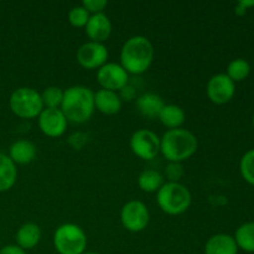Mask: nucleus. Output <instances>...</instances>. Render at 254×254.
Returning a JSON list of instances; mask_svg holds the SVG:
<instances>
[{
	"mask_svg": "<svg viewBox=\"0 0 254 254\" xmlns=\"http://www.w3.org/2000/svg\"><path fill=\"white\" fill-rule=\"evenodd\" d=\"M154 46L150 40L135 35L127 40L121 50V64L129 74H143L151 66Z\"/></svg>",
	"mask_w": 254,
	"mask_h": 254,
	"instance_id": "1",
	"label": "nucleus"
},
{
	"mask_svg": "<svg viewBox=\"0 0 254 254\" xmlns=\"http://www.w3.org/2000/svg\"><path fill=\"white\" fill-rule=\"evenodd\" d=\"M197 138L192 131L184 128L169 129L160 138V153L168 163H183L196 153Z\"/></svg>",
	"mask_w": 254,
	"mask_h": 254,
	"instance_id": "2",
	"label": "nucleus"
},
{
	"mask_svg": "<svg viewBox=\"0 0 254 254\" xmlns=\"http://www.w3.org/2000/svg\"><path fill=\"white\" fill-rule=\"evenodd\" d=\"M68 122L74 124L86 123L93 116L94 92L84 86H72L64 91L61 108Z\"/></svg>",
	"mask_w": 254,
	"mask_h": 254,
	"instance_id": "3",
	"label": "nucleus"
},
{
	"mask_svg": "<svg viewBox=\"0 0 254 254\" xmlns=\"http://www.w3.org/2000/svg\"><path fill=\"white\" fill-rule=\"evenodd\" d=\"M192 201L190 190L181 183H164L156 192V202L166 215L178 216L189 210Z\"/></svg>",
	"mask_w": 254,
	"mask_h": 254,
	"instance_id": "4",
	"label": "nucleus"
},
{
	"mask_svg": "<svg viewBox=\"0 0 254 254\" xmlns=\"http://www.w3.org/2000/svg\"><path fill=\"white\" fill-rule=\"evenodd\" d=\"M54 247L59 254H82L86 252L87 236L76 223H64L55 231Z\"/></svg>",
	"mask_w": 254,
	"mask_h": 254,
	"instance_id": "5",
	"label": "nucleus"
},
{
	"mask_svg": "<svg viewBox=\"0 0 254 254\" xmlns=\"http://www.w3.org/2000/svg\"><path fill=\"white\" fill-rule=\"evenodd\" d=\"M9 107L12 113L21 119H35L44 111L41 94L30 87L15 89L10 94Z\"/></svg>",
	"mask_w": 254,
	"mask_h": 254,
	"instance_id": "6",
	"label": "nucleus"
},
{
	"mask_svg": "<svg viewBox=\"0 0 254 254\" xmlns=\"http://www.w3.org/2000/svg\"><path fill=\"white\" fill-rule=\"evenodd\" d=\"M131 151L141 160H153L160 153V138L150 129H138L129 141Z\"/></svg>",
	"mask_w": 254,
	"mask_h": 254,
	"instance_id": "7",
	"label": "nucleus"
},
{
	"mask_svg": "<svg viewBox=\"0 0 254 254\" xmlns=\"http://www.w3.org/2000/svg\"><path fill=\"white\" fill-rule=\"evenodd\" d=\"M150 215L146 205L141 201L131 200L124 203L121 210V222L129 232H141L149 225Z\"/></svg>",
	"mask_w": 254,
	"mask_h": 254,
	"instance_id": "8",
	"label": "nucleus"
},
{
	"mask_svg": "<svg viewBox=\"0 0 254 254\" xmlns=\"http://www.w3.org/2000/svg\"><path fill=\"white\" fill-rule=\"evenodd\" d=\"M97 81L102 89L118 92L128 86L129 73L121 64L107 62L101 68L97 69Z\"/></svg>",
	"mask_w": 254,
	"mask_h": 254,
	"instance_id": "9",
	"label": "nucleus"
},
{
	"mask_svg": "<svg viewBox=\"0 0 254 254\" xmlns=\"http://www.w3.org/2000/svg\"><path fill=\"white\" fill-rule=\"evenodd\" d=\"M108 50L104 44L87 41L78 47L76 54L77 62L79 66L86 69H98L107 64Z\"/></svg>",
	"mask_w": 254,
	"mask_h": 254,
	"instance_id": "10",
	"label": "nucleus"
},
{
	"mask_svg": "<svg viewBox=\"0 0 254 254\" xmlns=\"http://www.w3.org/2000/svg\"><path fill=\"white\" fill-rule=\"evenodd\" d=\"M206 93L212 103L222 106L235 97L236 83L226 73H217L208 79Z\"/></svg>",
	"mask_w": 254,
	"mask_h": 254,
	"instance_id": "11",
	"label": "nucleus"
},
{
	"mask_svg": "<svg viewBox=\"0 0 254 254\" xmlns=\"http://www.w3.org/2000/svg\"><path fill=\"white\" fill-rule=\"evenodd\" d=\"M37 124L44 135L49 138H60L66 131L68 121L60 108H44L37 117Z\"/></svg>",
	"mask_w": 254,
	"mask_h": 254,
	"instance_id": "12",
	"label": "nucleus"
},
{
	"mask_svg": "<svg viewBox=\"0 0 254 254\" xmlns=\"http://www.w3.org/2000/svg\"><path fill=\"white\" fill-rule=\"evenodd\" d=\"M84 30H86V35L88 36L89 41L103 44L112 34V22L104 12L94 14L89 16Z\"/></svg>",
	"mask_w": 254,
	"mask_h": 254,
	"instance_id": "13",
	"label": "nucleus"
},
{
	"mask_svg": "<svg viewBox=\"0 0 254 254\" xmlns=\"http://www.w3.org/2000/svg\"><path fill=\"white\" fill-rule=\"evenodd\" d=\"M94 109L106 116H113L122 109V97L118 92L99 89L94 92Z\"/></svg>",
	"mask_w": 254,
	"mask_h": 254,
	"instance_id": "14",
	"label": "nucleus"
},
{
	"mask_svg": "<svg viewBox=\"0 0 254 254\" xmlns=\"http://www.w3.org/2000/svg\"><path fill=\"white\" fill-rule=\"evenodd\" d=\"M37 149L32 141L26 139H19L14 141L9 148V156L15 165H26L32 163L36 158Z\"/></svg>",
	"mask_w": 254,
	"mask_h": 254,
	"instance_id": "15",
	"label": "nucleus"
},
{
	"mask_svg": "<svg viewBox=\"0 0 254 254\" xmlns=\"http://www.w3.org/2000/svg\"><path fill=\"white\" fill-rule=\"evenodd\" d=\"M238 251L233 236L227 233L211 236L205 245V254H238Z\"/></svg>",
	"mask_w": 254,
	"mask_h": 254,
	"instance_id": "16",
	"label": "nucleus"
},
{
	"mask_svg": "<svg viewBox=\"0 0 254 254\" xmlns=\"http://www.w3.org/2000/svg\"><path fill=\"white\" fill-rule=\"evenodd\" d=\"M41 236V228L36 223L27 222L20 226L15 235V241H16V246H19L24 251H29L39 245Z\"/></svg>",
	"mask_w": 254,
	"mask_h": 254,
	"instance_id": "17",
	"label": "nucleus"
},
{
	"mask_svg": "<svg viewBox=\"0 0 254 254\" xmlns=\"http://www.w3.org/2000/svg\"><path fill=\"white\" fill-rule=\"evenodd\" d=\"M164 106H165V103H164L163 98L158 94L151 93V92L141 94L136 99V108H138L139 113L150 119L158 118Z\"/></svg>",
	"mask_w": 254,
	"mask_h": 254,
	"instance_id": "18",
	"label": "nucleus"
},
{
	"mask_svg": "<svg viewBox=\"0 0 254 254\" xmlns=\"http://www.w3.org/2000/svg\"><path fill=\"white\" fill-rule=\"evenodd\" d=\"M17 180L16 165L12 163L7 154L0 153V193L6 192Z\"/></svg>",
	"mask_w": 254,
	"mask_h": 254,
	"instance_id": "19",
	"label": "nucleus"
},
{
	"mask_svg": "<svg viewBox=\"0 0 254 254\" xmlns=\"http://www.w3.org/2000/svg\"><path fill=\"white\" fill-rule=\"evenodd\" d=\"M158 119L169 130V129L181 128V126L185 123L186 116L181 107L176 106V104H165L164 108L161 109Z\"/></svg>",
	"mask_w": 254,
	"mask_h": 254,
	"instance_id": "20",
	"label": "nucleus"
},
{
	"mask_svg": "<svg viewBox=\"0 0 254 254\" xmlns=\"http://www.w3.org/2000/svg\"><path fill=\"white\" fill-rule=\"evenodd\" d=\"M164 185V176L158 170L146 169L141 171L138 178V186L141 191L148 193L158 192L161 186Z\"/></svg>",
	"mask_w": 254,
	"mask_h": 254,
	"instance_id": "21",
	"label": "nucleus"
},
{
	"mask_svg": "<svg viewBox=\"0 0 254 254\" xmlns=\"http://www.w3.org/2000/svg\"><path fill=\"white\" fill-rule=\"evenodd\" d=\"M238 250L247 253H254V222H246L236 230L235 236Z\"/></svg>",
	"mask_w": 254,
	"mask_h": 254,
	"instance_id": "22",
	"label": "nucleus"
},
{
	"mask_svg": "<svg viewBox=\"0 0 254 254\" xmlns=\"http://www.w3.org/2000/svg\"><path fill=\"white\" fill-rule=\"evenodd\" d=\"M226 74L232 79L235 83L245 81L251 74V64L245 59H235L228 64Z\"/></svg>",
	"mask_w": 254,
	"mask_h": 254,
	"instance_id": "23",
	"label": "nucleus"
},
{
	"mask_svg": "<svg viewBox=\"0 0 254 254\" xmlns=\"http://www.w3.org/2000/svg\"><path fill=\"white\" fill-rule=\"evenodd\" d=\"M41 99L44 108H61L62 99H64V89L56 86H50L42 91Z\"/></svg>",
	"mask_w": 254,
	"mask_h": 254,
	"instance_id": "24",
	"label": "nucleus"
},
{
	"mask_svg": "<svg viewBox=\"0 0 254 254\" xmlns=\"http://www.w3.org/2000/svg\"><path fill=\"white\" fill-rule=\"evenodd\" d=\"M240 171L243 180L254 186V149H251L241 158Z\"/></svg>",
	"mask_w": 254,
	"mask_h": 254,
	"instance_id": "25",
	"label": "nucleus"
},
{
	"mask_svg": "<svg viewBox=\"0 0 254 254\" xmlns=\"http://www.w3.org/2000/svg\"><path fill=\"white\" fill-rule=\"evenodd\" d=\"M89 16L91 14L82 5H78V6H73L68 11V22L73 27H84L88 22Z\"/></svg>",
	"mask_w": 254,
	"mask_h": 254,
	"instance_id": "26",
	"label": "nucleus"
},
{
	"mask_svg": "<svg viewBox=\"0 0 254 254\" xmlns=\"http://www.w3.org/2000/svg\"><path fill=\"white\" fill-rule=\"evenodd\" d=\"M165 175L170 183H179L184 175V169L180 163H168L165 168Z\"/></svg>",
	"mask_w": 254,
	"mask_h": 254,
	"instance_id": "27",
	"label": "nucleus"
},
{
	"mask_svg": "<svg viewBox=\"0 0 254 254\" xmlns=\"http://www.w3.org/2000/svg\"><path fill=\"white\" fill-rule=\"evenodd\" d=\"M107 5H108L107 0H83V2H82V6L91 15L103 12Z\"/></svg>",
	"mask_w": 254,
	"mask_h": 254,
	"instance_id": "28",
	"label": "nucleus"
},
{
	"mask_svg": "<svg viewBox=\"0 0 254 254\" xmlns=\"http://www.w3.org/2000/svg\"><path fill=\"white\" fill-rule=\"evenodd\" d=\"M0 254H26V251H24L16 245H9L0 248Z\"/></svg>",
	"mask_w": 254,
	"mask_h": 254,
	"instance_id": "29",
	"label": "nucleus"
},
{
	"mask_svg": "<svg viewBox=\"0 0 254 254\" xmlns=\"http://www.w3.org/2000/svg\"><path fill=\"white\" fill-rule=\"evenodd\" d=\"M82 254H99V253H97V252H84Z\"/></svg>",
	"mask_w": 254,
	"mask_h": 254,
	"instance_id": "30",
	"label": "nucleus"
},
{
	"mask_svg": "<svg viewBox=\"0 0 254 254\" xmlns=\"http://www.w3.org/2000/svg\"><path fill=\"white\" fill-rule=\"evenodd\" d=\"M252 126H253V128H254V114H253V117H252Z\"/></svg>",
	"mask_w": 254,
	"mask_h": 254,
	"instance_id": "31",
	"label": "nucleus"
}]
</instances>
